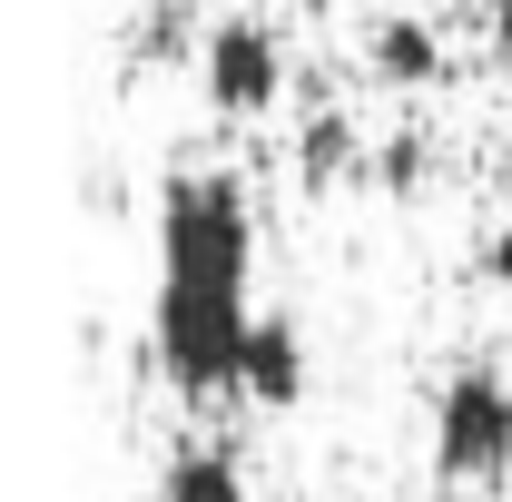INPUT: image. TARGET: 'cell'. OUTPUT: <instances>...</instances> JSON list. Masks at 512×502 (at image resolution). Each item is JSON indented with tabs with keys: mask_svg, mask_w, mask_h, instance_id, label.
Returning <instances> with one entry per match:
<instances>
[{
	"mask_svg": "<svg viewBox=\"0 0 512 502\" xmlns=\"http://www.w3.org/2000/svg\"><path fill=\"white\" fill-rule=\"evenodd\" d=\"M237 404H256V414L306 404V335H296L286 315H256V325H247V355H237Z\"/></svg>",
	"mask_w": 512,
	"mask_h": 502,
	"instance_id": "277c9868",
	"label": "cell"
},
{
	"mask_svg": "<svg viewBox=\"0 0 512 502\" xmlns=\"http://www.w3.org/2000/svg\"><path fill=\"white\" fill-rule=\"evenodd\" d=\"M434 483L444 493H503L512 483V375L493 355L434 384Z\"/></svg>",
	"mask_w": 512,
	"mask_h": 502,
	"instance_id": "7a4b0ae2",
	"label": "cell"
},
{
	"mask_svg": "<svg viewBox=\"0 0 512 502\" xmlns=\"http://www.w3.org/2000/svg\"><path fill=\"white\" fill-rule=\"evenodd\" d=\"M158 286L168 296H247L256 286V207L227 168H178L158 188Z\"/></svg>",
	"mask_w": 512,
	"mask_h": 502,
	"instance_id": "6da1fadb",
	"label": "cell"
},
{
	"mask_svg": "<svg viewBox=\"0 0 512 502\" xmlns=\"http://www.w3.org/2000/svg\"><path fill=\"white\" fill-rule=\"evenodd\" d=\"M434 178V148H424V128H394L375 148V188H424Z\"/></svg>",
	"mask_w": 512,
	"mask_h": 502,
	"instance_id": "ba28073f",
	"label": "cell"
},
{
	"mask_svg": "<svg viewBox=\"0 0 512 502\" xmlns=\"http://www.w3.org/2000/svg\"><path fill=\"white\" fill-rule=\"evenodd\" d=\"M197 89H207L217 119H276V99H286V30L256 20V10L217 20L197 40Z\"/></svg>",
	"mask_w": 512,
	"mask_h": 502,
	"instance_id": "3957f363",
	"label": "cell"
},
{
	"mask_svg": "<svg viewBox=\"0 0 512 502\" xmlns=\"http://www.w3.org/2000/svg\"><path fill=\"white\" fill-rule=\"evenodd\" d=\"M473 266H483V276H493V286H512V227H493V237H483V247H473Z\"/></svg>",
	"mask_w": 512,
	"mask_h": 502,
	"instance_id": "9c48e42d",
	"label": "cell"
},
{
	"mask_svg": "<svg viewBox=\"0 0 512 502\" xmlns=\"http://www.w3.org/2000/svg\"><path fill=\"white\" fill-rule=\"evenodd\" d=\"M444 30L434 20H414V10H384L375 30H365V79L375 89H434L444 79Z\"/></svg>",
	"mask_w": 512,
	"mask_h": 502,
	"instance_id": "5b68a950",
	"label": "cell"
},
{
	"mask_svg": "<svg viewBox=\"0 0 512 502\" xmlns=\"http://www.w3.org/2000/svg\"><path fill=\"white\" fill-rule=\"evenodd\" d=\"M158 502H256V493H247V473H237V453H217V443H178L168 473H158Z\"/></svg>",
	"mask_w": 512,
	"mask_h": 502,
	"instance_id": "52a82bcc",
	"label": "cell"
},
{
	"mask_svg": "<svg viewBox=\"0 0 512 502\" xmlns=\"http://www.w3.org/2000/svg\"><path fill=\"white\" fill-rule=\"evenodd\" d=\"M483 30H493V40L512 50V0H483Z\"/></svg>",
	"mask_w": 512,
	"mask_h": 502,
	"instance_id": "30bf717a",
	"label": "cell"
},
{
	"mask_svg": "<svg viewBox=\"0 0 512 502\" xmlns=\"http://www.w3.org/2000/svg\"><path fill=\"white\" fill-rule=\"evenodd\" d=\"M296 178H306V188H345V178H375V158H365V128L345 119V109H316V119L296 128Z\"/></svg>",
	"mask_w": 512,
	"mask_h": 502,
	"instance_id": "8992f818",
	"label": "cell"
}]
</instances>
